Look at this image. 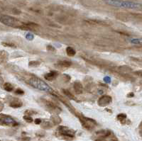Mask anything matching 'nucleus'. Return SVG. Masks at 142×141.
<instances>
[{
  "instance_id": "obj_16",
  "label": "nucleus",
  "mask_w": 142,
  "mask_h": 141,
  "mask_svg": "<svg viewBox=\"0 0 142 141\" xmlns=\"http://www.w3.org/2000/svg\"><path fill=\"white\" fill-rule=\"evenodd\" d=\"M57 65H58L59 67H61V68H68L72 65V63H71L70 61L68 60H61L59 61Z\"/></svg>"
},
{
  "instance_id": "obj_25",
  "label": "nucleus",
  "mask_w": 142,
  "mask_h": 141,
  "mask_svg": "<svg viewBox=\"0 0 142 141\" xmlns=\"http://www.w3.org/2000/svg\"><path fill=\"white\" fill-rule=\"evenodd\" d=\"M25 115H28V116H33V115H36V114H38V112L37 111H34L33 109H28V110H26L25 111V113H24Z\"/></svg>"
},
{
  "instance_id": "obj_31",
  "label": "nucleus",
  "mask_w": 142,
  "mask_h": 141,
  "mask_svg": "<svg viewBox=\"0 0 142 141\" xmlns=\"http://www.w3.org/2000/svg\"><path fill=\"white\" fill-rule=\"evenodd\" d=\"M139 133L140 136L142 137V121L139 126Z\"/></svg>"
},
{
  "instance_id": "obj_20",
  "label": "nucleus",
  "mask_w": 142,
  "mask_h": 141,
  "mask_svg": "<svg viewBox=\"0 0 142 141\" xmlns=\"http://www.w3.org/2000/svg\"><path fill=\"white\" fill-rule=\"evenodd\" d=\"M66 53L70 57H73L76 54V51L73 48H72L70 46H68V47L66 48Z\"/></svg>"
},
{
  "instance_id": "obj_19",
  "label": "nucleus",
  "mask_w": 142,
  "mask_h": 141,
  "mask_svg": "<svg viewBox=\"0 0 142 141\" xmlns=\"http://www.w3.org/2000/svg\"><path fill=\"white\" fill-rule=\"evenodd\" d=\"M3 89H4L5 91H7L10 92V91H12L14 90V86H13L11 83H9V82H6V83H4L3 84Z\"/></svg>"
},
{
  "instance_id": "obj_3",
  "label": "nucleus",
  "mask_w": 142,
  "mask_h": 141,
  "mask_svg": "<svg viewBox=\"0 0 142 141\" xmlns=\"http://www.w3.org/2000/svg\"><path fill=\"white\" fill-rule=\"evenodd\" d=\"M0 22L2 23L3 24L9 27L19 28V29H22V30H23L24 23H25L22 22L20 20L17 19L16 18L8 15L1 16H0Z\"/></svg>"
},
{
  "instance_id": "obj_9",
  "label": "nucleus",
  "mask_w": 142,
  "mask_h": 141,
  "mask_svg": "<svg viewBox=\"0 0 142 141\" xmlns=\"http://www.w3.org/2000/svg\"><path fill=\"white\" fill-rule=\"evenodd\" d=\"M112 98L109 95H103L97 100V103L101 107H105L112 103Z\"/></svg>"
},
{
  "instance_id": "obj_12",
  "label": "nucleus",
  "mask_w": 142,
  "mask_h": 141,
  "mask_svg": "<svg viewBox=\"0 0 142 141\" xmlns=\"http://www.w3.org/2000/svg\"><path fill=\"white\" fill-rule=\"evenodd\" d=\"M58 76V72L56 71H51L48 73H46L44 75V78L46 79V80L48 81H53Z\"/></svg>"
},
{
  "instance_id": "obj_21",
  "label": "nucleus",
  "mask_w": 142,
  "mask_h": 141,
  "mask_svg": "<svg viewBox=\"0 0 142 141\" xmlns=\"http://www.w3.org/2000/svg\"><path fill=\"white\" fill-rule=\"evenodd\" d=\"M63 94L66 95L68 98L69 99H75V96H74L73 94L71 93L70 91L69 90H68V89H63Z\"/></svg>"
},
{
  "instance_id": "obj_6",
  "label": "nucleus",
  "mask_w": 142,
  "mask_h": 141,
  "mask_svg": "<svg viewBox=\"0 0 142 141\" xmlns=\"http://www.w3.org/2000/svg\"><path fill=\"white\" fill-rule=\"evenodd\" d=\"M0 124L2 126H11V127H15V126H19V123L13 119L11 116L6 115L4 113L0 114Z\"/></svg>"
},
{
  "instance_id": "obj_38",
  "label": "nucleus",
  "mask_w": 142,
  "mask_h": 141,
  "mask_svg": "<svg viewBox=\"0 0 142 141\" xmlns=\"http://www.w3.org/2000/svg\"><path fill=\"white\" fill-rule=\"evenodd\" d=\"M1 74H2V72H1V70H0V75H1Z\"/></svg>"
},
{
  "instance_id": "obj_23",
  "label": "nucleus",
  "mask_w": 142,
  "mask_h": 141,
  "mask_svg": "<svg viewBox=\"0 0 142 141\" xmlns=\"http://www.w3.org/2000/svg\"><path fill=\"white\" fill-rule=\"evenodd\" d=\"M53 124H51L49 121H44L43 124H41V128L43 129H49L53 127Z\"/></svg>"
},
{
  "instance_id": "obj_2",
  "label": "nucleus",
  "mask_w": 142,
  "mask_h": 141,
  "mask_svg": "<svg viewBox=\"0 0 142 141\" xmlns=\"http://www.w3.org/2000/svg\"><path fill=\"white\" fill-rule=\"evenodd\" d=\"M104 1L107 4L115 7L132 9H137L142 8V4L139 3L129 2V1H122V0H104Z\"/></svg>"
},
{
  "instance_id": "obj_18",
  "label": "nucleus",
  "mask_w": 142,
  "mask_h": 141,
  "mask_svg": "<svg viewBox=\"0 0 142 141\" xmlns=\"http://www.w3.org/2000/svg\"><path fill=\"white\" fill-rule=\"evenodd\" d=\"M127 116L125 113H119L117 116V120L120 121V123L122 124H125L127 123Z\"/></svg>"
},
{
  "instance_id": "obj_27",
  "label": "nucleus",
  "mask_w": 142,
  "mask_h": 141,
  "mask_svg": "<svg viewBox=\"0 0 142 141\" xmlns=\"http://www.w3.org/2000/svg\"><path fill=\"white\" fill-rule=\"evenodd\" d=\"M2 44L6 47H10V48H16V45H14V43H9V42H3V43H2Z\"/></svg>"
},
{
  "instance_id": "obj_30",
  "label": "nucleus",
  "mask_w": 142,
  "mask_h": 141,
  "mask_svg": "<svg viewBox=\"0 0 142 141\" xmlns=\"http://www.w3.org/2000/svg\"><path fill=\"white\" fill-rule=\"evenodd\" d=\"M26 39H28V40H33L34 36L32 34H31V33H28V34H26Z\"/></svg>"
},
{
  "instance_id": "obj_36",
  "label": "nucleus",
  "mask_w": 142,
  "mask_h": 141,
  "mask_svg": "<svg viewBox=\"0 0 142 141\" xmlns=\"http://www.w3.org/2000/svg\"><path fill=\"white\" fill-rule=\"evenodd\" d=\"M127 97H129V98H132V97H134V94L133 93V92H129V94H127Z\"/></svg>"
},
{
  "instance_id": "obj_24",
  "label": "nucleus",
  "mask_w": 142,
  "mask_h": 141,
  "mask_svg": "<svg viewBox=\"0 0 142 141\" xmlns=\"http://www.w3.org/2000/svg\"><path fill=\"white\" fill-rule=\"evenodd\" d=\"M41 65V63L39 61L33 60V61H30L29 63H28V66L30 68H36V67H38Z\"/></svg>"
},
{
  "instance_id": "obj_33",
  "label": "nucleus",
  "mask_w": 142,
  "mask_h": 141,
  "mask_svg": "<svg viewBox=\"0 0 142 141\" xmlns=\"http://www.w3.org/2000/svg\"><path fill=\"white\" fill-rule=\"evenodd\" d=\"M104 80L106 83H110L111 82V79H110L109 77H105L104 78Z\"/></svg>"
},
{
  "instance_id": "obj_14",
  "label": "nucleus",
  "mask_w": 142,
  "mask_h": 141,
  "mask_svg": "<svg viewBox=\"0 0 142 141\" xmlns=\"http://www.w3.org/2000/svg\"><path fill=\"white\" fill-rule=\"evenodd\" d=\"M51 120L53 125H59L61 123V121H62L61 118H60V116L56 113H54L53 115L51 116Z\"/></svg>"
},
{
  "instance_id": "obj_13",
  "label": "nucleus",
  "mask_w": 142,
  "mask_h": 141,
  "mask_svg": "<svg viewBox=\"0 0 142 141\" xmlns=\"http://www.w3.org/2000/svg\"><path fill=\"white\" fill-rule=\"evenodd\" d=\"M23 105L22 101L19 100V99H13L9 103V106L14 108H18L21 107Z\"/></svg>"
},
{
  "instance_id": "obj_15",
  "label": "nucleus",
  "mask_w": 142,
  "mask_h": 141,
  "mask_svg": "<svg viewBox=\"0 0 142 141\" xmlns=\"http://www.w3.org/2000/svg\"><path fill=\"white\" fill-rule=\"evenodd\" d=\"M8 57H9V54L5 51H0V65L7 62Z\"/></svg>"
},
{
  "instance_id": "obj_35",
  "label": "nucleus",
  "mask_w": 142,
  "mask_h": 141,
  "mask_svg": "<svg viewBox=\"0 0 142 141\" xmlns=\"http://www.w3.org/2000/svg\"><path fill=\"white\" fill-rule=\"evenodd\" d=\"M4 103H3L2 101H0V112L3 111V109H4Z\"/></svg>"
},
{
  "instance_id": "obj_8",
  "label": "nucleus",
  "mask_w": 142,
  "mask_h": 141,
  "mask_svg": "<svg viewBox=\"0 0 142 141\" xmlns=\"http://www.w3.org/2000/svg\"><path fill=\"white\" fill-rule=\"evenodd\" d=\"M41 103H43V105L46 106V108H47L50 112H51V113L59 114V113L61 112V108H59L58 106H57L56 104L53 103L52 101H48L47 99H41Z\"/></svg>"
},
{
  "instance_id": "obj_17",
  "label": "nucleus",
  "mask_w": 142,
  "mask_h": 141,
  "mask_svg": "<svg viewBox=\"0 0 142 141\" xmlns=\"http://www.w3.org/2000/svg\"><path fill=\"white\" fill-rule=\"evenodd\" d=\"M128 40L132 44L142 45V38H130Z\"/></svg>"
},
{
  "instance_id": "obj_34",
  "label": "nucleus",
  "mask_w": 142,
  "mask_h": 141,
  "mask_svg": "<svg viewBox=\"0 0 142 141\" xmlns=\"http://www.w3.org/2000/svg\"><path fill=\"white\" fill-rule=\"evenodd\" d=\"M41 122H42V121H41V119H36L34 120V123H35V124H37V125L41 124Z\"/></svg>"
},
{
  "instance_id": "obj_26",
  "label": "nucleus",
  "mask_w": 142,
  "mask_h": 141,
  "mask_svg": "<svg viewBox=\"0 0 142 141\" xmlns=\"http://www.w3.org/2000/svg\"><path fill=\"white\" fill-rule=\"evenodd\" d=\"M23 119H24V121L26 122H27V123H32L33 121V119L31 118V116H28V115H24L23 117Z\"/></svg>"
},
{
  "instance_id": "obj_7",
  "label": "nucleus",
  "mask_w": 142,
  "mask_h": 141,
  "mask_svg": "<svg viewBox=\"0 0 142 141\" xmlns=\"http://www.w3.org/2000/svg\"><path fill=\"white\" fill-rule=\"evenodd\" d=\"M57 132L59 136H63L66 138H73L75 136V131L69 128L66 126H60L57 129Z\"/></svg>"
},
{
  "instance_id": "obj_29",
  "label": "nucleus",
  "mask_w": 142,
  "mask_h": 141,
  "mask_svg": "<svg viewBox=\"0 0 142 141\" xmlns=\"http://www.w3.org/2000/svg\"><path fill=\"white\" fill-rule=\"evenodd\" d=\"M46 50L48 51H49V52H54V51H56L55 48H54L53 46H52L51 45H48V46L46 47Z\"/></svg>"
},
{
  "instance_id": "obj_37",
  "label": "nucleus",
  "mask_w": 142,
  "mask_h": 141,
  "mask_svg": "<svg viewBox=\"0 0 142 141\" xmlns=\"http://www.w3.org/2000/svg\"><path fill=\"white\" fill-rule=\"evenodd\" d=\"M137 75L139 76V77H142V70L141 71H137V72H134Z\"/></svg>"
},
{
  "instance_id": "obj_22",
  "label": "nucleus",
  "mask_w": 142,
  "mask_h": 141,
  "mask_svg": "<svg viewBox=\"0 0 142 141\" xmlns=\"http://www.w3.org/2000/svg\"><path fill=\"white\" fill-rule=\"evenodd\" d=\"M86 21L87 23H90V24H97V25H104V26L106 25L105 23L99 20H94V19H92V20H87Z\"/></svg>"
},
{
  "instance_id": "obj_28",
  "label": "nucleus",
  "mask_w": 142,
  "mask_h": 141,
  "mask_svg": "<svg viewBox=\"0 0 142 141\" xmlns=\"http://www.w3.org/2000/svg\"><path fill=\"white\" fill-rule=\"evenodd\" d=\"M15 94L17 95H23L24 94V91L21 89H16L15 90Z\"/></svg>"
},
{
  "instance_id": "obj_10",
  "label": "nucleus",
  "mask_w": 142,
  "mask_h": 141,
  "mask_svg": "<svg viewBox=\"0 0 142 141\" xmlns=\"http://www.w3.org/2000/svg\"><path fill=\"white\" fill-rule=\"evenodd\" d=\"M73 89L75 93L78 94H80L83 92V86L82 83L79 81H75L73 84Z\"/></svg>"
},
{
  "instance_id": "obj_32",
  "label": "nucleus",
  "mask_w": 142,
  "mask_h": 141,
  "mask_svg": "<svg viewBox=\"0 0 142 141\" xmlns=\"http://www.w3.org/2000/svg\"><path fill=\"white\" fill-rule=\"evenodd\" d=\"M64 79H65V80L68 82H69V81L70 80V77L69 75H64Z\"/></svg>"
},
{
  "instance_id": "obj_5",
  "label": "nucleus",
  "mask_w": 142,
  "mask_h": 141,
  "mask_svg": "<svg viewBox=\"0 0 142 141\" xmlns=\"http://www.w3.org/2000/svg\"><path fill=\"white\" fill-rule=\"evenodd\" d=\"M77 116H78V118L80 121L82 126L84 128L87 129L88 131H91L96 126V121L93 120V119L83 116L82 115H80V114L77 115Z\"/></svg>"
},
{
  "instance_id": "obj_1",
  "label": "nucleus",
  "mask_w": 142,
  "mask_h": 141,
  "mask_svg": "<svg viewBox=\"0 0 142 141\" xmlns=\"http://www.w3.org/2000/svg\"><path fill=\"white\" fill-rule=\"evenodd\" d=\"M27 83L32 87L38 90L49 92V93H53L54 91L53 89L50 87V86H48V84H46L44 81L41 80V79H39L36 76H33L28 79L27 80Z\"/></svg>"
},
{
  "instance_id": "obj_11",
  "label": "nucleus",
  "mask_w": 142,
  "mask_h": 141,
  "mask_svg": "<svg viewBox=\"0 0 142 141\" xmlns=\"http://www.w3.org/2000/svg\"><path fill=\"white\" fill-rule=\"evenodd\" d=\"M39 27H40L39 25L36 23H24L23 30H36Z\"/></svg>"
},
{
  "instance_id": "obj_4",
  "label": "nucleus",
  "mask_w": 142,
  "mask_h": 141,
  "mask_svg": "<svg viewBox=\"0 0 142 141\" xmlns=\"http://www.w3.org/2000/svg\"><path fill=\"white\" fill-rule=\"evenodd\" d=\"M95 140H118L114 133L112 131L108 129H104L98 131L95 133Z\"/></svg>"
}]
</instances>
